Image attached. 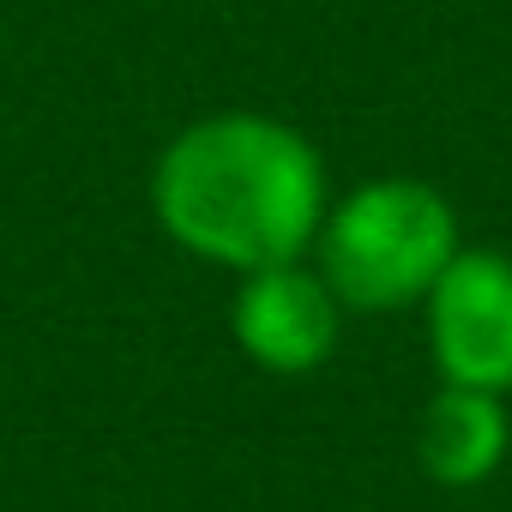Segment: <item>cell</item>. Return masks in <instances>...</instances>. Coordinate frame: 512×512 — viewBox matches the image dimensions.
Segmentation results:
<instances>
[{
  "label": "cell",
  "instance_id": "6da1fadb",
  "mask_svg": "<svg viewBox=\"0 0 512 512\" xmlns=\"http://www.w3.org/2000/svg\"><path fill=\"white\" fill-rule=\"evenodd\" d=\"M157 217L193 253L235 272L290 266L320 235L326 169L302 133L266 115L187 127L157 163Z\"/></svg>",
  "mask_w": 512,
  "mask_h": 512
},
{
  "label": "cell",
  "instance_id": "7a4b0ae2",
  "mask_svg": "<svg viewBox=\"0 0 512 512\" xmlns=\"http://www.w3.org/2000/svg\"><path fill=\"white\" fill-rule=\"evenodd\" d=\"M326 278L338 302L404 308L440 284L458 253V223L446 199L422 181H368L356 187L320 235Z\"/></svg>",
  "mask_w": 512,
  "mask_h": 512
},
{
  "label": "cell",
  "instance_id": "3957f363",
  "mask_svg": "<svg viewBox=\"0 0 512 512\" xmlns=\"http://www.w3.org/2000/svg\"><path fill=\"white\" fill-rule=\"evenodd\" d=\"M428 338L452 386L506 392L512 386V260L452 253L428 290Z\"/></svg>",
  "mask_w": 512,
  "mask_h": 512
},
{
  "label": "cell",
  "instance_id": "277c9868",
  "mask_svg": "<svg viewBox=\"0 0 512 512\" xmlns=\"http://www.w3.org/2000/svg\"><path fill=\"white\" fill-rule=\"evenodd\" d=\"M235 338L260 368L308 374L338 344V302L314 272H296V260L266 266L235 296Z\"/></svg>",
  "mask_w": 512,
  "mask_h": 512
},
{
  "label": "cell",
  "instance_id": "5b68a950",
  "mask_svg": "<svg viewBox=\"0 0 512 512\" xmlns=\"http://www.w3.org/2000/svg\"><path fill=\"white\" fill-rule=\"evenodd\" d=\"M506 458V410L500 392H476V386H446L428 416H422V470L446 488H470L482 476H494V464Z\"/></svg>",
  "mask_w": 512,
  "mask_h": 512
}]
</instances>
